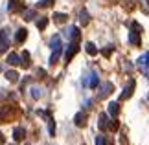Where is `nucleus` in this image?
<instances>
[{
	"label": "nucleus",
	"mask_w": 149,
	"mask_h": 145,
	"mask_svg": "<svg viewBox=\"0 0 149 145\" xmlns=\"http://www.w3.org/2000/svg\"><path fill=\"white\" fill-rule=\"evenodd\" d=\"M140 33H142V26L138 24V22H133L131 24V35H129V40H131V44H134V46H140Z\"/></svg>",
	"instance_id": "obj_1"
},
{
	"label": "nucleus",
	"mask_w": 149,
	"mask_h": 145,
	"mask_svg": "<svg viewBox=\"0 0 149 145\" xmlns=\"http://www.w3.org/2000/svg\"><path fill=\"white\" fill-rule=\"evenodd\" d=\"M52 57H50V62L54 65V62H57V59H59V55H61V50H63V46H61V39L59 37H54V40H52Z\"/></svg>",
	"instance_id": "obj_2"
},
{
	"label": "nucleus",
	"mask_w": 149,
	"mask_h": 145,
	"mask_svg": "<svg viewBox=\"0 0 149 145\" xmlns=\"http://www.w3.org/2000/svg\"><path fill=\"white\" fill-rule=\"evenodd\" d=\"M79 51V42H70V46H68V50H66V53H65V59H66V62H70L72 59H74V55H76Z\"/></svg>",
	"instance_id": "obj_3"
},
{
	"label": "nucleus",
	"mask_w": 149,
	"mask_h": 145,
	"mask_svg": "<svg viewBox=\"0 0 149 145\" xmlns=\"http://www.w3.org/2000/svg\"><path fill=\"white\" fill-rule=\"evenodd\" d=\"M74 123H76L77 127H85V125H87V114H85V112H77L76 116H74Z\"/></svg>",
	"instance_id": "obj_4"
},
{
	"label": "nucleus",
	"mask_w": 149,
	"mask_h": 145,
	"mask_svg": "<svg viewBox=\"0 0 149 145\" xmlns=\"http://www.w3.org/2000/svg\"><path fill=\"white\" fill-rule=\"evenodd\" d=\"M134 86H136V83L133 79L129 81V86H125V90H123V94H122V99H127V97H131L133 96V90H134Z\"/></svg>",
	"instance_id": "obj_5"
},
{
	"label": "nucleus",
	"mask_w": 149,
	"mask_h": 145,
	"mask_svg": "<svg viewBox=\"0 0 149 145\" xmlns=\"http://www.w3.org/2000/svg\"><path fill=\"white\" fill-rule=\"evenodd\" d=\"M26 39H28V30H24V28H20V30L17 31V35H15V42L22 44V42H24Z\"/></svg>",
	"instance_id": "obj_6"
},
{
	"label": "nucleus",
	"mask_w": 149,
	"mask_h": 145,
	"mask_svg": "<svg viewBox=\"0 0 149 145\" xmlns=\"http://www.w3.org/2000/svg\"><path fill=\"white\" fill-rule=\"evenodd\" d=\"M24 136H26V130L22 129V127H15V130H13L15 142H22V140H24Z\"/></svg>",
	"instance_id": "obj_7"
},
{
	"label": "nucleus",
	"mask_w": 149,
	"mask_h": 145,
	"mask_svg": "<svg viewBox=\"0 0 149 145\" xmlns=\"http://www.w3.org/2000/svg\"><path fill=\"white\" fill-rule=\"evenodd\" d=\"M118 107H120L118 103H109L107 110H109V116H111V118H116V116H118V112H120V108H118Z\"/></svg>",
	"instance_id": "obj_8"
},
{
	"label": "nucleus",
	"mask_w": 149,
	"mask_h": 145,
	"mask_svg": "<svg viewBox=\"0 0 149 145\" xmlns=\"http://www.w3.org/2000/svg\"><path fill=\"white\" fill-rule=\"evenodd\" d=\"M9 48V42H8V37H6V31H0V50H8Z\"/></svg>",
	"instance_id": "obj_9"
},
{
	"label": "nucleus",
	"mask_w": 149,
	"mask_h": 145,
	"mask_svg": "<svg viewBox=\"0 0 149 145\" xmlns=\"http://www.w3.org/2000/svg\"><path fill=\"white\" fill-rule=\"evenodd\" d=\"M20 66H24V68H30L31 66V62H30V53L28 51H24L20 57Z\"/></svg>",
	"instance_id": "obj_10"
},
{
	"label": "nucleus",
	"mask_w": 149,
	"mask_h": 145,
	"mask_svg": "<svg viewBox=\"0 0 149 145\" xmlns=\"http://www.w3.org/2000/svg\"><path fill=\"white\" fill-rule=\"evenodd\" d=\"M6 79H8L9 83H17V81H19V74L15 70H9V72H6Z\"/></svg>",
	"instance_id": "obj_11"
},
{
	"label": "nucleus",
	"mask_w": 149,
	"mask_h": 145,
	"mask_svg": "<svg viewBox=\"0 0 149 145\" xmlns=\"http://www.w3.org/2000/svg\"><path fill=\"white\" fill-rule=\"evenodd\" d=\"M111 90H112V83H105L101 86V92H100V97H105L111 94Z\"/></svg>",
	"instance_id": "obj_12"
},
{
	"label": "nucleus",
	"mask_w": 149,
	"mask_h": 145,
	"mask_svg": "<svg viewBox=\"0 0 149 145\" xmlns=\"http://www.w3.org/2000/svg\"><path fill=\"white\" fill-rule=\"evenodd\" d=\"M8 62H9V65H13V66H17V65H20V57L17 55V53H9L8 55Z\"/></svg>",
	"instance_id": "obj_13"
},
{
	"label": "nucleus",
	"mask_w": 149,
	"mask_h": 145,
	"mask_svg": "<svg viewBox=\"0 0 149 145\" xmlns=\"http://www.w3.org/2000/svg\"><path fill=\"white\" fill-rule=\"evenodd\" d=\"M85 50H87L88 55H96V53H98V48H96L92 42H87V44H85Z\"/></svg>",
	"instance_id": "obj_14"
},
{
	"label": "nucleus",
	"mask_w": 149,
	"mask_h": 145,
	"mask_svg": "<svg viewBox=\"0 0 149 145\" xmlns=\"http://www.w3.org/2000/svg\"><path fill=\"white\" fill-rule=\"evenodd\" d=\"M46 26H48V19L46 17H41L37 20V30H46Z\"/></svg>",
	"instance_id": "obj_15"
},
{
	"label": "nucleus",
	"mask_w": 149,
	"mask_h": 145,
	"mask_svg": "<svg viewBox=\"0 0 149 145\" xmlns=\"http://www.w3.org/2000/svg\"><path fill=\"white\" fill-rule=\"evenodd\" d=\"M66 19H68V17H66L65 13H54V20L57 22V24H63Z\"/></svg>",
	"instance_id": "obj_16"
},
{
	"label": "nucleus",
	"mask_w": 149,
	"mask_h": 145,
	"mask_svg": "<svg viewBox=\"0 0 149 145\" xmlns=\"http://www.w3.org/2000/svg\"><path fill=\"white\" fill-rule=\"evenodd\" d=\"M98 85H100V79H98V75H96V74H92V75H90V81H88V86H90V88H96Z\"/></svg>",
	"instance_id": "obj_17"
},
{
	"label": "nucleus",
	"mask_w": 149,
	"mask_h": 145,
	"mask_svg": "<svg viewBox=\"0 0 149 145\" xmlns=\"http://www.w3.org/2000/svg\"><path fill=\"white\" fill-rule=\"evenodd\" d=\"M98 127H100V129H101V130H105V129H107V116H105V114H101V116H100V121H98Z\"/></svg>",
	"instance_id": "obj_18"
},
{
	"label": "nucleus",
	"mask_w": 149,
	"mask_h": 145,
	"mask_svg": "<svg viewBox=\"0 0 149 145\" xmlns=\"http://www.w3.org/2000/svg\"><path fill=\"white\" fill-rule=\"evenodd\" d=\"M70 37L74 42H79V28H72L70 30Z\"/></svg>",
	"instance_id": "obj_19"
},
{
	"label": "nucleus",
	"mask_w": 149,
	"mask_h": 145,
	"mask_svg": "<svg viewBox=\"0 0 149 145\" xmlns=\"http://www.w3.org/2000/svg\"><path fill=\"white\" fill-rule=\"evenodd\" d=\"M9 112V107H2L0 108V123H6V116Z\"/></svg>",
	"instance_id": "obj_20"
},
{
	"label": "nucleus",
	"mask_w": 149,
	"mask_h": 145,
	"mask_svg": "<svg viewBox=\"0 0 149 145\" xmlns=\"http://www.w3.org/2000/svg\"><path fill=\"white\" fill-rule=\"evenodd\" d=\"M48 121H50V123H48V132L54 136V134H55V121H54V118H50Z\"/></svg>",
	"instance_id": "obj_21"
},
{
	"label": "nucleus",
	"mask_w": 149,
	"mask_h": 145,
	"mask_svg": "<svg viewBox=\"0 0 149 145\" xmlns=\"http://www.w3.org/2000/svg\"><path fill=\"white\" fill-rule=\"evenodd\" d=\"M79 17H81V19H79V20H81V24L85 26V24H88V13H87V11H81V15H79Z\"/></svg>",
	"instance_id": "obj_22"
},
{
	"label": "nucleus",
	"mask_w": 149,
	"mask_h": 145,
	"mask_svg": "<svg viewBox=\"0 0 149 145\" xmlns=\"http://www.w3.org/2000/svg\"><path fill=\"white\" fill-rule=\"evenodd\" d=\"M17 4H19V0H9V2H8V9L13 11V9L17 8Z\"/></svg>",
	"instance_id": "obj_23"
},
{
	"label": "nucleus",
	"mask_w": 149,
	"mask_h": 145,
	"mask_svg": "<svg viewBox=\"0 0 149 145\" xmlns=\"http://www.w3.org/2000/svg\"><path fill=\"white\" fill-rule=\"evenodd\" d=\"M31 96H33V97H35V99H39V97H41V96H42V92H41V90H39V88H31Z\"/></svg>",
	"instance_id": "obj_24"
},
{
	"label": "nucleus",
	"mask_w": 149,
	"mask_h": 145,
	"mask_svg": "<svg viewBox=\"0 0 149 145\" xmlns=\"http://www.w3.org/2000/svg\"><path fill=\"white\" fill-rule=\"evenodd\" d=\"M52 4H54V0H41V2H39L41 8H48V6H52Z\"/></svg>",
	"instance_id": "obj_25"
},
{
	"label": "nucleus",
	"mask_w": 149,
	"mask_h": 145,
	"mask_svg": "<svg viewBox=\"0 0 149 145\" xmlns=\"http://www.w3.org/2000/svg\"><path fill=\"white\" fill-rule=\"evenodd\" d=\"M24 17H26V20H31L33 17H35V11H31V9H28L26 13H24Z\"/></svg>",
	"instance_id": "obj_26"
},
{
	"label": "nucleus",
	"mask_w": 149,
	"mask_h": 145,
	"mask_svg": "<svg viewBox=\"0 0 149 145\" xmlns=\"http://www.w3.org/2000/svg\"><path fill=\"white\" fill-rule=\"evenodd\" d=\"M112 50H114V46H107V48L103 50V55H105V57H109V55L112 53Z\"/></svg>",
	"instance_id": "obj_27"
},
{
	"label": "nucleus",
	"mask_w": 149,
	"mask_h": 145,
	"mask_svg": "<svg viewBox=\"0 0 149 145\" xmlns=\"http://www.w3.org/2000/svg\"><path fill=\"white\" fill-rule=\"evenodd\" d=\"M96 145H107L105 138H103V136H98V138H96Z\"/></svg>",
	"instance_id": "obj_28"
},
{
	"label": "nucleus",
	"mask_w": 149,
	"mask_h": 145,
	"mask_svg": "<svg viewBox=\"0 0 149 145\" xmlns=\"http://www.w3.org/2000/svg\"><path fill=\"white\" fill-rule=\"evenodd\" d=\"M109 129H112V130H116V129H118V121H116V119H114V121H112V123H111V125H109Z\"/></svg>",
	"instance_id": "obj_29"
},
{
	"label": "nucleus",
	"mask_w": 149,
	"mask_h": 145,
	"mask_svg": "<svg viewBox=\"0 0 149 145\" xmlns=\"http://www.w3.org/2000/svg\"><path fill=\"white\" fill-rule=\"evenodd\" d=\"M4 143H6V138H4L2 132H0V145H4Z\"/></svg>",
	"instance_id": "obj_30"
}]
</instances>
